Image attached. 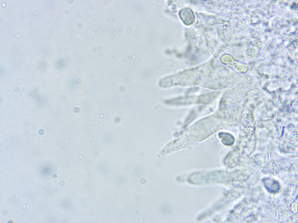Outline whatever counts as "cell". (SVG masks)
Returning a JSON list of instances; mask_svg holds the SVG:
<instances>
[{
	"instance_id": "1",
	"label": "cell",
	"mask_w": 298,
	"mask_h": 223,
	"mask_svg": "<svg viewBox=\"0 0 298 223\" xmlns=\"http://www.w3.org/2000/svg\"><path fill=\"white\" fill-rule=\"evenodd\" d=\"M262 181L265 188L269 192L274 194L279 192L280 186L277 181L269 177H265L262 179Z\"/></svg>"
},
{
	"instance_id": "2",
	"label": "cell",
	"mask_w": 298,
	"mask_h": 223,
	"mask_svg": "<svg viewBox=\"0 0 298 223\" xmlns=\"http://www.w3.org/2000/svg\"><path fill=\"white\" fill-rule=\"evenodd\" d=\"M179 15L182 21L185 24H190L192 23L194 20L193 14L191 10L186 9L181 10Z\"/></svg>"
}]
</instances>
